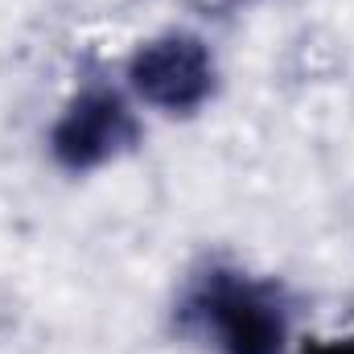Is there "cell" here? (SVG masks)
Masks as SVG:
<instances>
[{
  "instance_id": "obj_1",
  "label": "cell",
  "mask_w": 354,
  "mask_h": 354,
  "mask_svg": "<svg viewBox=\"0 0 354 354\" xmlns=\"http://www.w3.org/2000/svg\"><path fill=\"white\" fill-rule=\"evenodd\" d=\"M185 322L198 326L218 354H284L288 313L260 280L214 268L185 297Z\"/></svg>"
},
{
  "instance_id": "obj_2",
  "label": "cell",
  "mask_w": 354,
  "mask_h": 354,
  "mask_svg": "<svg viewBox=\"0 0 354 354\" xmlns=\"http://www.w3.org/2000/svg\"><path fill=\"white\" fill-rule=\"evenodd\" d=\"M136 140L140 124L124 95L111 87H83L50 128V153L66 174H91L132 153Z\"/></svg>"
},
{
  "instance_id": "obj_3",
  "label": "cell",
  "mask_w": 354,
  "mask_h": 354,
  "mask_svg": "<svg viewBox=\"0 0 354 354\" xmlns=\"http://www.w3.org/2000/svg\"><path fill=\"white\" fill-rule=\"evenodd\" d=\"M128 83L149 107L169 111V115H189L214 95L218 71L202 37L165 33V37L145 41L128 58Z\"/></svg>"
},
{
  "instance_id": "obj_4",
  "label": "cell",
  "mask_w": 354,
  "mask_h": 354,
  "mask_svg": "<svg viewBox=\"0 0 354 354\" xmlns=\"http://www.w3.org/2000/svg\"><path fill=\"white\" fill-rule=\"evenodd\" d=\"M305 354H354V338H334V342H313Z\"/></svg>"
}]
</instances>
